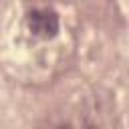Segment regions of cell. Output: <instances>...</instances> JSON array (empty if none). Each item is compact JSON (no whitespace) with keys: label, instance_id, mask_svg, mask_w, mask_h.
Wrapping results in <instances>:
<instances>
[{"label":"cell","instance_id":"1","mask_svg":"<svg viewBox=\"0 0 129 129\" xmlns=\"http://www.w3.org/2000/svg\"><path fill=\"white\" fill-rule=\"evenodd\" d=\"M26 22H28L30 32L34 36H40V38H52L58 32V24H60L58 14L46 6H36L32 10H28Z\"/></svg>","mask_w":129,"mask_h":129},{"label":"cell","instance_id":"2","mask_svg":"<svg viewBox=\"0 0 129 129\" xmlns=\"http://www.w3.org/2000/svg\"><path fill=\"white\" fill-rule=\"evenodd\" d=\"M58 129H71V127H58Z\"/></svg>","mask_w":129,"mask_h":129},{"label":"cell","instance_id":"3","mask_svg":"<svg viewBox=\"0 0 129 129\" xmlns=\"http://www.w3.org/2000/svg\"><path fill=\"white\" fill-rule=\"evenodd\" d=\"M87 129H97V127H87Z\"/></svg>","mask_w":129,"mask_h":129}]
</instances>
